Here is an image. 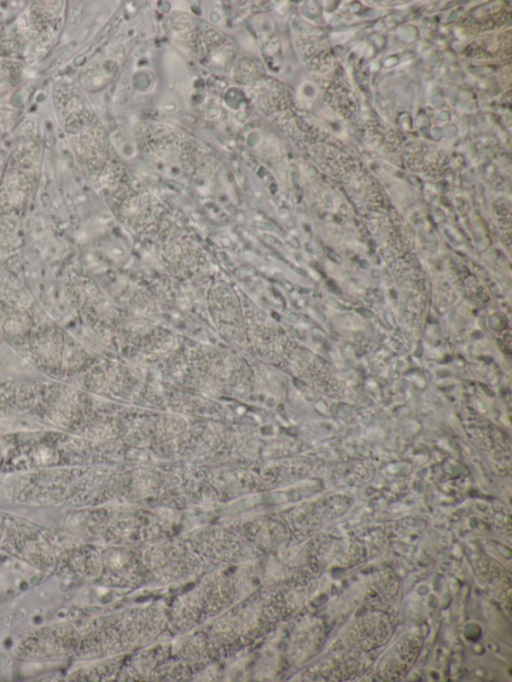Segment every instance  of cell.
<instances>
[{
	"label": "cell",
	"mask_w": 512,
	"mask_h": 682,
	"mask_svg": "<svg viewBox=\"0 0 512 682\" xmlns=\"http://www.w3.org/2000/svg\"><path fill=\"white\" fill-rule=\"evenodd\" d=\"M73 387L35 378L0 379V420L36 417L63 399Z\"/></svg>",
	"instance_id": "cell-2"
},
{
	"label": "cell",
	"mask_w": 512,
	"mask_h": 682,
	"mask_svg": "<svg viewBox=\"0 0 512 682\" xmlns=\"http://www.w3.org/2000/svg\"><path fill=\"white\" fill-rule=\"evenodd\" d=\"M328 255L330 256L331 259L337 262H341V258L339 255L335 254L334 252H329Z\"/></svg>",
	"instance_id": "cell-3"
},
{
	"label": "cell",
	"mask_w": 512,
	"mask_h": 682,
	"mask_svg": "<svg viewBox=\"0 0 512 682\" xmlns=\"http://www.w3.org/2000/svg\"><path fill=\"white\" fill-rule=\"evenodd\" d=\"M93 449L81 436L52 427L6 432L0 435V475L71 467Z\"/></svg>",
	"instance_id": "cell-1"
}]
</instances>
